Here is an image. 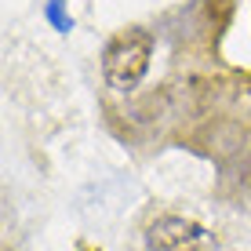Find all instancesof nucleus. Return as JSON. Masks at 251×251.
Returning <instances> with one entry per match:
<instances>
[{"instance_id": "1", "label": "nucleus", "mask_w": 251, "mask_h": 251, "mask_svg": "<svg viewBox=\"0 0 251 251\" xmlns=\"http://www.w3.org/2000/svg\"><path fill=\"white\" fill-rule=\"evenodd\" d=\"M138 237L146 251H211L215 244V233L201 219L175 211V207H150Z\"/></svg>"}, {"instance_id": "2", "label": "nucleus", "mask_w": 251, "mask_h": 251, "mask_svg": "<svg viewBox=\"0 0 251 251\" xmlns=\"http://www.w3.org/2000/svg\"><path fill=\"white\" fill-rule=\"evenodd\" d=\"M150 55H153V37L146 29H124L109 40L106 55H102V76L106 88L113 91H131L138 88V80L150 69Z\"/></svg>"}]
</instances>
